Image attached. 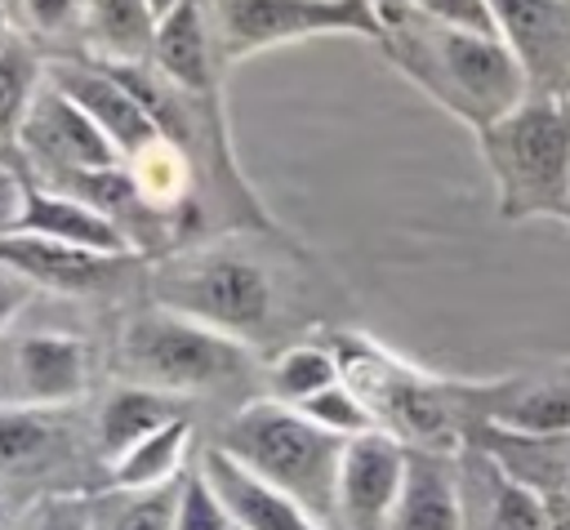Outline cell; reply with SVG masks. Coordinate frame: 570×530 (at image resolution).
<instances>
[{"instance_id":"2","label":"cell","mask_w":570,"mask_h":530,"mask_svg":"<svg viewBox=\"0 0 570 530\" xmlns=\"http://www.w3.org/2000/svg\"><path fill=\"white\" fill-rule=\"evenodd\" d=\"M343 379L356 387V396L374 410L379 428L392 436H410L428 450H441L459 441L472 423L490 419L499 383H445L432 379L405 361H396L387 347L361 338V334H334L330 338Z\"/></svg>"},{"instance_id":"24","label":"cell","mask_w":570,"mask_h":530,"mask_svg":"<svg viewBox=\"0 0 570 530\" xmlns=\"http://www.w3.org/2000/svg\"><path fill=\"white\" fill-rule=\"evenodd\" d=\"M263 379H267V396H272V401L303 405V401H312L316 392L334 387V383L343 379V365H338V356H334L330 343H294V347H285V352L263 370Z\"/></svg>"},{"instance_id":"36","label":"cell","mask_w":570,"mask_h":530,"mask_svg":"<svg viewBox=\"0 0 570 530\" xmlns=\"http://www.w3.org/2000/svg\"><path fill=\"white\" fill-rule=\"evenodd\" d=\"M147 4H151V13H156V22H160V18H169V13H174V9L183 4V0H147Z\"/></svg>"},{"instance_id":"12","label":"cell","mask_w":570,"mask_h":530,"mask_svg":"<svg viewBox=\"0 0 570 530\" xmlns=\"http://www.w3.org/2000/svg\"><path fill=\"white\" fill-rule=\"evenodd\" d=\"M9 383L13 405L67 410L89 387V343L62 330L22 334L9 347Z\"/></svg>"},{"instance_id":"20","label":"cell","mask_w":570,"mask_h":530,"mask_svg":"<svg viewBox=\"0 0 570 530\" xmlns=\"http://www.w3.org/2000/svg\"><path fill=\"white\" fill-rule=\"evenodd\" d=\"M187 454H191V414L165 423L160 432L142 436L134 450L111 459L107 463V490H116V494L169 490L187 472Z\"/></svg>"},{"instance_id":"22","label":"cell","mask_w":570,"mask_h":530,"mask_svg":"<svg viewBox=\"0 0 570 530\" xmlns=\"http://www.w3.org/2000/svg\"><path fill=\"white\" fill-rule=\"evenodd\" d=\"M468 481L481 485V499H485L481 530H552L548 499L525 477H517L508 463H499L490 450L476 445Z\"/></svg>"},{"instance_id":"9","label":"cell","mask_w":570,"mask_h":530,"mask_svg":"<svg viewBox=\"0 0 570 530\" xmlns=\"http://www.w3.org/2000/svg\"><path fill=\"white\" fill-rule=\"evenodd\" d=\"M45 76L111 138V147L125 156V165L134 156H142L147 147L160 143V125L147 111L142 94L125 80V71H116L107 62H71V58H58V62H45Z\"/></svg>"},{"instance_id":"11","label":"cell","mask_w":570,"mask_h":530,"mask_svg":"<svg viewBox=\"0 0 570 530\" xmlns=\"http://www.w3.org/2000/svg\"><path fill=\"white\" fill-rule=\"evenodd\" d=\"M410 450L401 436L374 428L347 441L338 463V521L343 530H383L392 526Z\"/></svg>"},{"instance_id":"16","label":"cell","mask_w":570,"mask_h":530,"mask_svg":"<svg viewBox=\"0 0 570 530\" xmlns=\"http://www.w3.org/2000/svg\"><path fill=\"white\" fill-rule=\"evenodd\" d=\"M18 232L49 236V241H62V245H76V249H89V254H107V258H138V241L111 214H102L98 205H89L71 192L45 187V183L40 187L31 183L27 214H22Z\"/></svg>"},{"instance_id":"10","label":"cell","mask_w":570,"mask_h":530,"mask_svg":"<svg viewBox=\"0 0 570 530\" xmlns=\"http://www.w3.org/2000/svg\"><path fill=\"white\" fill-rule=\"evenodd\" d=\"M494 31L525 71L530 94H570V0H490Z\"/></svg>"},{"instance_id":"14","label":"cell","mask_w":570,"mask_h":530,"mask_svg":"<svg viewBox=\"0 0 570 530\" xmlns=\"http://www.w3.org/2000/svg\"><path fill=\"white\" fill-rule=\"evenodd\" d=\"M200 472L209 477V485L218 490V499L227 503L236 530H334L330 521H321L316 512H307L298 499H289L285 490L267 485L263 477H254L245 463H236L227 450L209 445L200 454Z\"/></svg>"},{"instance_id":"8","label":"cell","mask_w":570,"mask_h":530,"mask_svg":"<svg viewBox=\"0 0 570 530\" xmlns=\"http://www.w3.org/2000/svg\"><path fill=\"white\" fill-rule=\"evenodd\" d=\"M18 147L40 174H49L45 187H62V183H76L85 174H102V169L125 165V156L111 147V138L49 76H40V85L31 94V107H27L22 129H18Z\"/></svg>"},{"instance_id":"15","label":"cell","mask_w":570,"mask_h":530,"mask_svg":"<svg viewBox=\"0 0 570 530\" xmlns=\"http://www.w3.org/2000/svg\"><path fill=\"white\" fill-rule=\"evenodd\" d=\"M214 49H218V36L209 27L205 0H183L169 18L156 22V45H151L147 62L178 94H187V98H218Z\"/></svg>"},{"instance_id":"7","label":"cell","mask_w":570,"mask_h":530,"mask_svg":"<svg viewBox=\"0 0 570 530\" xmlns=\"http://www.w3.org/2000/svg\"><path fill=\"white\" fill-rule=\"evenodd\" d=\"M214 36L227 62L316 36L383 40L374 0H214Z\"/></svg>"},{"instance_id":"4","label":"cell","mask_w":570,"mask_h":530,"mask_svg":"<svg viewBox=\"0 0 570 530\" xmlns=\"http://www.w3.org/2000/svg\"><path fill=\"white\" fill-rule=\"evenodd\" d=\"M267 485L298 499L321 521L338 517V463L347 441L312 423L298 405L254 396L245 401L214 441Z\"/></svg>"},{"instance_id":"5","label":"cell","mask_w":570,"mask_h":530,"mask_svg":"<svg viewBox=\"0 0 570 530\" xmlns=\"http://www.w3.org/2000/svg\"><path fill=\"white\" fill-rule=\"evenodd\" d=\"M116 370L134 387H156L165 396H205L249 383L254 352L249 343L218 334L169 307H147L120 330Z\"/></svg>"},{"instance_id":"27","label":"cell","mask_w":570,"mask_h":530,"mask_svg":"<svg viewBox=\"0 0 570 530\" xmlns=\"http://www.w3.org/2000/svg\"><path fill=\"white\" fill-rule=\"evenodd\" d=\"M174 530H236L227 503L218 499V490L209 485V477L196 468H187L178 477V499H174Z\"/></svg>"},{"instance_id":"21","label":"cell","mask_w":570,"mask_h":530,"mask_svg":"<svg viewBox=\"0 0 570 530\" xmlns=\"http://www.w3.org/2000/svg\"><path fill=\"white\" fill-rule=\"evenodd\" d=\"M80 31L98 62L107 67H138L151 58L156 45V13L147 0H85Z\"/></svg>"},{"instance_id":"38","label":"cell","mask_w":570,"mask_h":530,"mask_svg":"<svg viewBox=\"0 0 570 530\" xmlns=\"http://www.w3.org/2000/svg\"><path fill=\"white\" fill-rule=\"evenodd\" d=\"M0 530H9V512H4V503H0Z\"/></svg>"},{"instance_id":"18","label":"cell","mask_w":570,"mask_h":530,"mask_svg":"<svg viewBox=\"0 0 570 530\" xmlns=\"http://www.w3.org/2000/svg\"><path fill=\"white\" fill-rule=\"evenodd\" d=\"M468 508H463V481L445 463L441 450H410L405 485L392 512L387 530H463Z\"/></svg>"},{"instance_id":"28","label":"cell","mask_w":570,"mask_h":530,"mask_svg":"<svg viewBox=\"0 0 570 530\" xmlns=\"http://www.w3.org/2000/svg\"><path fill=\"white\" fill-rule=\"evenodd\" d=\"M174 499H178V481L151 494H120L111 512L98 517V530H174Z\"/></svg>"},{"instance_id":"35","label":"cell","mask_w":570,"mask_h":530,"mask_svg":"<svg viewBox=\"0 0 570 530\" xmlns=\"http://www.w3.org/2000/svg\"><path fill=\"white\" fill-rule=\"evenodd\" d=\"M548 517H552V530H570V499L566 494L548 499Z\"/></svg>"},{"instance_id":"13","label":"cell","mask_w":570,"mask_h":530,"mask_svg":"<svg viewBox=\"0 0 570 530\" xmlns=\"http://www.w3.org/2000/svg\"><path fill=\"white\" fill-rule=\"evenodd\" d=\"M0 263L9 272H18L27 285L53 289V294H98L138 267V258L89 254V249H76V245L49 241V236H31V232L0 236Z\"/></svg>"},{"instance_id":"37","label":"cell","mask_w":570,"mask_h":530,"mask_svg":"<svg viewBox=\"0 0 570 530\" xmlns=\"http://www.w3.org/2000/svg\"><path fill=\"white\" fill-rule=\"evenodd\" d=\"M9 18H13V13H9V4L0 0V49L9 45Z\"/></svg>"},{"instance_id":"39","label":"cell","mask_w":570,"mask_h":530,"mask_svg":"<svg viewBox=\"0 0 570 530\" xmlns=\"http://www.w3.org/2000/svg\"><path fill=\"white\" fill-rule=\"evenodd\" d=\"M4 4H9V13H13V18H18V4H22V0H4Z\"/></svg>"},{"instance_id":"19","label":"cell","mask_w":570,"mask_h":530,"mask_svg":"<svg viewBox=\"0 0 570 530\" xmlns=\"http://www.w3.org/2000/svg\"><path fill=\"white\" fill-rule=\"evenodd\" d=\"M71 428L62 410L40 405H0V481H22L36 472H49L67 459Z\"/></svg>"},{"instance_id":"23","label":"cell","mask_w":570,"mask_h":530,"mask_svg":"<svg viewBox=\"0 0 570 530\" xmlns=\"http://www.w3.org/2000/svg\"><path fill=\"white\" fill-rule=\"evenodd\" d=\"M183 414H187V410H183L178 396H165V392H156V387H134V383H125V387H116V392L107 396V405L98 410L94 436H98L102 459L111 463V459H120L125 450H134L142 436L160 432L165 423H174V419H183Z\"/></svg>"},{"instance_id":"32","label":"cell","mask_w":570,"mask_h":530,"mask_svg":"<svg viewBox=\"0 0 570 530\" xmlns=\"http://www.w3.org/2000/svg\"><path fill=\"white\" fill-rule=\"evenodd\" d=\"M27 196H31V183H22L13 169H4V165H0V236H9V232H18V227H22Z\"/></svg>"},{"instance_id":"30","label":"cell","mask_w":570,"mask_h":530,"mask_svg":"<svg viewBox=\"0 0 570 530\" xmlns=\"http://www.w3.org/2000/svg\"><path fill=\"white\" fill-rule=\"evenodd\" d=\"M414 13H423V18L441 22V27L472 31V36H499V31H494L490 0H419Z\"/></svg>"},{"instance_id":"34","label":"cell","mask_w":570,"mask_h":530,"mask_svg":"<svg viewBox=\"0 0 570 530\" xmlns=\"http://www.w3.org/2000/svg\"><path fill=\"white\" fill-rule=\"evenodd\" d=\"M414 4H419V0H374V9H379V18H383V31H387V22L414 13Z\"/></svg>"},{"instance_id":"41","label":"cell","mask_w":570,"mask_h":530,"mask_svg":"<svg viewBox=\"0 0 570 530\" xmlns=\"http://www.w3.org/2000/svg\"><path fill=\"white\" fill-rule=\"evenodd\" d=\"M566 98H570V94H566Z\"/></svg>"},{"instance_id":"33","label":"cell","mask_w":570,"mask_h":530,"mask_svg":"<svg viewBox=\"0 0 570 530\" xmlns=\"http://www.w3.org/2000/svg\"><path fill=\"white\" fill-rule=\"evenodd\" d=\"M31 298H36V285H27L18 272H9V267L0 263V334H4V325H9Z\"/></svg>"},{"instance_id":"25","label":"cell","mask_w":570,"mask_h":530,"mask_svg":"<svg viewBox=\"0 0 570 530\" xmlns=\"http://www.w3.org/2000/svg\"><path fill=\"white\" fill-rule=\"evenodd\" d=\"M40 76H45V67L22 45L9 40L0 49V143H18V129H22V116L31 107Z\"/></svg>"},{"instance_id":"29","label":"cell","mask_w":570,"mask_h":530,"mask_svg":"<svg viewBox=\"0 0 570 530\" xmlns=\"http://www.w3.org/2000/svg\"><path fill=\"white\" fill-rule=\"evenodd\" d=\"M22 530H98V508L80 494V490H62V494H45L31 512Z\"/></svg>"},{"instance_id":"17","label":"cell","mask_w":570,"mask_h":530,"mask_svg":"<svg viewBox=\"0 0 570 530\" xmlns=\"http://www.w3.org/2000/svg\"><path fill=\"white\" fill-rule=\"evenodd\" d=\"M490 428L525 436V441H548V436H570V361L552 365L548 374L499 383L494 405H490Z\"/></svg>"},{"instance_id":"26","label":"cell","mask_w":570,"mask_h":530,"mask_svg":"<svg viewBox=\"0 0 570 530\" xmlns=\"http://www.w3.org/2000/svg\"><path fill=\"white\" fill-rule=\"evenodd\" d=\"M298 410H303L312 423H321L325 432L343 436V441H352V436H361V432H374V428H379L374 410L356 396V387H352L347 379H338L334 387L316 392V396H312V401H303Z\"/></svg>"},{"instance_id":"1","label":"cell","mask_w":570,"mask_h":530,"mask_svg":"<svg viewBox=\"0 0 570 530\" xmlns=\"http://www.w3.org/2000/svg\"><path fill=\"white\" fill-rule=\"evenodd\" d=\"M379 49L410 85H419L441 111L463 120L472 134L490 129L530 98L525 71L499 36H472L459 27H441L423 13H405L387 22Z\"/></svg>"},{"instance_id":"40","label":"cell","mask_w":570,"mask_h":530,"mask_svg":"<svg viewBox=\"0 0 570 530\" xmlns=\"http://www.w3.org/2000/svg\"><path fill=\"white\" fill-rule=\"evenodd\" d=\"M561 494H566V499H570V477H566V481H561Z\"/></svg>"},{"instance_id":"3","label":"cell","mask_w":570,"mask_h":530,"mask_svg":"<svg viewBox=\"0 0 570 530\" xmlns=\"http://www.w3.org/2000/svg\"><path fill=\"white\" fill-rule=\"evenodd\" d=\"M476 147L494 178L503 223H570V98L530 94L503 120L481 129Z\"/></svg>"},{"instance_id":"31","label":"cell","mask_w":570,"mask_h":530,"mask_svg":"<svg viewBox=\"0 0 570 530\" xmlns=\"http://www.w3.org/2000/svg\"><path fill=\"white\" fill-rule=\"evenodd\" d=\"M85 0H22L18 4V22H27L40 36H62L71 22H80Z\"/></svg>"},{"instance_id":"6","label":"cell","mask_w":570,"mask_h":530,"mask_svg":"<svg viewBox=\"0 0 570 530\" xmlns=\"http://www.w3.org/2000/svg\"><path fill=\"white\" fill-rule=\"evenodd\" d=\"M151 298L156 307L191 316L240 343L258 338L272 321V276L236 249H191L165 258L156 267Z\"/></svg>"}]
</instances>
